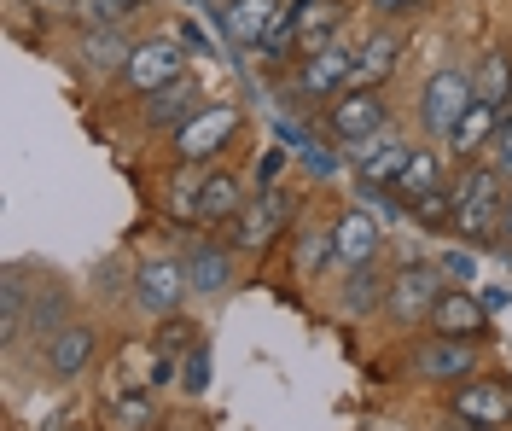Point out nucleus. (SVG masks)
Returning a JSON list of instances; mask_svg holds the SVG:
<instances>
[{
    "instance_id": "obj_33",
    "label": "nucleus",
    "mask_w": 512,
    "mask_h": 431,
    "mask_svg": "<svg viewBox=\"0 0 512 431\" xmlns=\"http://www.w3.org/2000/svg\"><path fill=\"white\" fill-rule=\"evenodd\" d=\"M280 169H286V146H274V152H262V164H256V175H262V181H274Z\"/></svg>"
},
{
    "instance_id": "obj_4",
    "label": "nucleus",
    "mask_w": 512,
    "mask_h": 431,
    "mask_svg": "<svg viewBox=\"0 0 512 431\" xmlns=\"http://www.w3.org/2000/svg\"><path fill=\"white\" fill-rule=\"evenodd\" d=\"M472 105H478L472 76H466V70H437V76H431V88H425V129L448 140V134H454V123H460Z\"/></svg>"
},
{
    "instance_id": "obj_19",
    "label": "nucleus",
    "mask_w": 512,
    "mask_h": 431,
    "mask_svg": "<svg viewBox=\"0 0 512 431\" xmlns=\"http://www.w3.org/2000/svg\"><path fill=\"white\" fill-rule=\"evenodd\" d=\"M198 111H204V105H198V88H187V82H175V88H163V94H146V123H158V129H181Z\"/></svg>"
},
{
    "instance_id": "obj_27",
    "label": "nucleus",
    "mask_w": 512,
    "mask_h": 431,
    "mask_svg": "<svg viewBox=\"0 0 512 431\" xmlns=\"http://www.w3.org/2000/svg\"><path fill=\"white\" fill-rule=\"evenodd\" d=\"M181 391H187V397H204V391H210V350H204V344H192V356H187V379H181Z\"/></svg>"
},
{
    "instance_id": "obj_23",
    "label": "nucleus",
    "mask_w": 512,
    "mask_h": 431,
    "mask_svg": "<svg viewBox=\"0 0 512 431\" xmlns=\"http://www.w3.org/2000/svg\"><path fill=\"white\" fill-rule=\"evenodd\" d=\"M472 88H478L483 105H501V111H507V94H512V65H507V53H483V65H478V76H472Z\"/></svg>"
},
{
    "instance_id": "obj_25",
    "label": "nucleus",
    "mask_w": 512,
    "mask_h": 431,
    "mask_svg": "<svg viewBox=\"0 0 512 431\" xmlns=\"http://www.w3.org/2000/svg\"><path fill=\"white\" fill-rule=\"evenodd\" d=\"M454 187H437V193H425V199H414L408 204V210H414L419 222H431V228H437V222H454Z\"/></svg>"
},
{
    "instance_id": "obj_10",
    "label": "nucleus",
    "mask_w": 512,
    "mask_h": 431,
    "mask_svg": "<svg viewBox=\"0 0 512 431\" xmlns=\"http://www.w3.org/2000/svg\"><path fill=\"white\" fill-rule=\"evenodd\" d=\"M355 164H361V187H396V175H402V164L414 158L402 140H390V134H373V140H355L350 146Z\"/></svg>"
},
{
    "instance_id": "obj_24",
    "label": "nucleus",
    "mask_w": 512,
    "mask_h": 431,
    "mask_svg": "<svg viewBox=\"0 0 512 431\" xmlns=\"http://www.w3.org/2000/svg\"><path fill=\"white\" fill-rule=\"evenodd\" d=\"M128 53H134V47L117 35V24H105V30L88 35V59H94V65H128Z\"/></svg>"
},
{
    "instance_id": "obj_15",
    "label": "nucleus",
    "mask_w": 512,
    "mask_h": 431,
    "mask_svg": "<svg viewBox=\"0 0 512 431\" xmlns=\"http://www.w3.org/2000/svg\"><path fill=\"white\" fill-rule=\"evenodd\" d=\"M280 216H286V199H256V204H245L239 216H233V245L239 251H262L268 239H274V228H280Z\"/></svg>"
},
{
    "instance_id": "obj_38",
    "label": "nucleus",
    "mask_w": 512,
    "mask_h": 431,
    "mask_svg": "<svg viewBox=\"0 0 512 431\" xmlns=\"http://www.w3.org/2000/svg\"><path fill=\"white\" fill-rule=\"evenodd\" d=\"M128 6H152V0H128Z\"/></svg>"
},
{
    "instance_id": "obj_11",
    "label": "nucleus",
    "mask_w": 512,
    "mask_h": 431,
    "mask_svg": "<svg viewBox=\"0 0 512 431\" xmlns=\"http://www.w3.org/2000/svg\"><path fill=\"white\" fill-rule=\"evenodd\" d=\"M379 239H384V228H379L373 210H350V216L332 228V245H338V263L344 268H367L379 257Z\"/></svg>"
},
{
    "instance_id": "obj_18",
    "label": "nucleus",
    "mask_w": 512,
    "mask_h": 431,
    "mask_svg": "<svg viewBox=\"0 0 512 431\" xmlns=\"http://www.w3.org/2000/svg\"><path fill=\"white\" fill-rule=\"evenodd\" d=\"M280 18V0H233L227 6V18H222V30L239 41V47H256L262 41V30Z\"/></svg>"
},
{
    "instance_id": "obj_9",
    "label": "nucleus",
    "mask_w": 512,
    "mask_h": 431,
    "mask_svg": "<svg viewBox=\"0 0 512 431\" xmlns=\"http://www.w3.org/2000/svg\"><path fill=\"white\" fill-rule=\"evenodd\" d=\"M192 286H187V263H146L140 274H134V303L140 309H152V315H169L175 303L187 298Z\"/></svg>"
},
{
    "instance_id": "obj_8",
    "label": "nucleus",
    "mask_w": 512,
    "mask_h": 431,
    "mask_svg": "<svg viewBox=\"0 0 512 431\" xmlns=\"http://www.w3.org/2000/svg\"><path fill=\"white\" fill-rule=\"evenodd\" d=\"M350 76H355V53L350 47H315L309 59H303V70H297V94H344L350 88Z\"/></svg>"
},
{
    "instance_id": "obj_17",
    "label": "nucleus",
    "mask_w": 512,
    "mask_h": 431,
    "mask_svg": "<svg viewBox=\"0 0 512 431\" xmlns=\"http://www.w3.org/2000/svg\"><path fill=\"white\" fill-rule=\"evenodd\" d=\"M501 123H507V117H501V105H483V100H478L472 111H466V117H460V123H454L448 146H454L460 158H472V152H483V146L501 134Z\"/></svg>"
},
{
    "instance_id": "obj_29",
    "label": "nucleus",
    "mask_w": 512,
    "mask_h": 431,
    "mask_svg": "<svg viewBox=\"0 0 512 431\" xmlns=\"http://www.w3.org/2000/svg\"><path fill=\"white\" fill-rule=\"evenodd\" d=\"M123 12H134L128 0H82V18H88V24H99V30H105V24H117Z\"/></svg>"
},
{
    "instance_id": "obj_14",
    "label": "nucleus",
    "mask_w": 512,
    "mask_h": 431,
    "mask_svg": "<svg viewBox=\"0 0 512 431\" xmlns=\"http://www.w3.org/2000/svg\"><path fill=\"white\" fill-rule=\"evenodd\" d=\"M88 362H94V327L64 321V327L47 338V373H53V379H76Z\"/></svg>"
},
{
    "instance_id": "obj_39",
    "label": "nucleus",
    "mask_w": 512,
    "mask_h": 431,
    "mask_svg": "<svg viewBox=\"0 0 512 431\" xmlns=\"http://www.w3.org/2000/svg\"><path fill=\"white\" fill-rule=\"evenodd\" d=\"M466 431H478V426H466Z\"/></svg>"
},
{
    "instance_id": "obj_36",
    "label": "nucleus",
    "mask_w": 512,
    "mask_h": 431,
    "mask_svg": "<svg viewBox=\"0 0 512 431\" xmlns=\"http://www.w3.org/2000/svg\"><path fill=\"white\" fill-rule=\"evenodd\" d=\"M373 6H379L384 18H402V12H414L419 0H373Z\"/></svg>"
},
{
    "instance_id": "obj_16",
    "label": "nucleus",
    "mask_w": 512,
    "mask_h": 431,
    "mask_svg": "<svg viewBox=\"0 0 512 431\" xmlns=\"http://www.w3.org/2000/svg\"><path fill=\"white\" fill-rule=\"evenodd\" d=\"M227 280H233V257L216 251V245H192L187 251V286L192 292H198V298H216V292H227Z\"/></svg>"
},
{
    "instance_id": "obj_32",
    "label": "nucleus",
    "mask_w": 512,
    "mask_h": 431,
    "mask_svg": "<svg viewBox=\"0 0 512 431\" xmlns=\"http://www.w3.org/2000/svg\"><path fill=\"white\" fill-rule=\"evenodd\" d=\"M303 164L315 169V175H332V169H338V158H332V152H320V146H303Z\"/></svg>"
},
{
    "instance_id": "obj_28",
    "label": "nucleus",
    "mask_w": 512,
    "mask_h": 431,
    "mask_svg": "<svg viewBox=\"0 0 512 431\" xmlns=\"http://www.w3.org/2000/svg\"><path fill=\"white\" fill-rule=\"evenodd\" d=\"M379 292H384L379 274H373V268H355V286H350V298H344V303H350V309H373Z\"/></svg>"
},
{
    "instance_id": "obj_22",
    "label": "nucleus",
    "mask_w": 512,
    "mask_h": 431,
    "mask_svg": "<svg viewBox=\"0 0 512 431\" xmlns=\"http://www.w3.org/2000/svg\"><path fill=\"white\" fill-rule=\"evenodd\" d=\"M390 65H396V35H373L361 53H355V76L350 88H373L379 76H390Z\"/></svg>"
},
{
    "instance_id": "obj_2",
    "label": "nucleus",
    "mask_w": 512,
    "mask_h": 431,
    "mask_svg": "<svg viewBox=\"0 0 512 431\" xmlns=\"http://www.w3.org/2000/svg\"><path fill=\"white\" fill-rule=\"evenodd\" d=\"M443 268L431 263H408L396 280H390V292H384V309H390V321L396 327H414V321H431V309L443 298Z\"/></svg>"
},
{
    "instance_id": "obj_1",
    "label": "nucleus",
    "mask_w": 512,
    "mask_h": 431,
    "mask_svg": "<svg viewBox=\"0 0 512 431\" xmlns=\"http://www.w3.org/2000/svg\"><path fill=\"white\" fill-rule=\"evenodd\" d=\"M454 233L483 245L489 233H501V216H507V187H501V169H472L460 187H454Z\"/></svg>"
},
{
    "instance_id": "obj_31",
    "label": "nucleus",
    "mask_w": 512,
    "mask_h": 431,
    "mask_svg": "<svg viewBox=\"0 0 512 431\" xmlns=\"http://www.w3.org/2000/svg\"><path fill=\"white\" fill-rule=\"evenodd\" d=\"M495 169H501V175H512V117L501 123V134H495Z\"/></svg>"
},
{
    "instance_id": "obj_3",
    "label": "nucleus",
    "mask_w": 512,
    "mask_h": 431,
    "mask_svg": "<svg viewBox=\"0 0 512 431\" xmlns=\"http://www.w3.org/2000/svg\"><path fill=\"white\" fill-rule=\"evenodd\" d=\"M233 134H239V105H204L198 117H187V123L175 129V152H181L187 164H204V158L222 152Z\"/></svg>"
},
{
    "instance_id": "obj_5",
    "label": "nucleus",
    "mask_w": 512,
    "mask_h": 431,
    "mask_svg": "<svg viewBox=\"0 0 512 431\" xmlns=\"http://www.w3.org/2000/svg\"><path fill=\"white\" fill-rule=\"evenodd\" d=\"M123 76H128L134 94H163V88H175V82H181V47L163 41V35L158 41H134Z\"/></svg>"
},
{
    "instance_id": "obj_30",
    "label": "nucleus",
    "mask_w": 512,
    "mask_h": 431,
    "mask_svg": "<svg viewBox=\"0 0 512 431\" xmlns=\"http://www.w3.org/2000/svg\"><path fill=\"white\" fill-rule=\"evenodd\" d=\"M443 274H454V280L466 286V280H478V257H472V251H448V257H443Z\"/></svg>"
},
{
    "instance_id": "obj_12",
    "label": "nucleus",
    "mask_w": 512,
    "mask_h": 431,
    "mask_svg": "<svg viewBox=\"0 0 512 431\" xmlns=\"http://www.w3.org/2000/svg\"><path fill=\"white\" fill-rule=\"evenodd\" d=\"M483 321H489V309H483L466 286L443 292V298H437V309H431V332H437V338H478Z\"/></svg>"
},
{
    "instance_id": "obj_34",
    "label": "nucleus",
    "mask_w": 512,
    "mask_h": 431,
    "mask_svg": "<svg viewBox=\"0 0 512 431\" xmlns=\"http://www.w3.org/2000/svg\"><path fill=\"white\" fill-rule=\"evenodd\" d=\"M175 344H192V321H175L163 332V356H175Z\"/></svg>"
},
{
    "instance_id": "obj_35",
    "label": "nucleus",
    "mask_w": 512,
    "mask_h": 431,
    "mask_svg": "<svg viewBox=\"0 0 512 431\" xmlns=\"http://www.w3.org/2000/svg\"><path fill=\"white\" fill-rule=\"evenodd\" d=\"M478 303L489 309V315H495V309H507V303H512V292H507V286H483V292H478Z\"/></svg>"
},
{
    "instance_id": "obj_37",
    "label": "nucleus",
    "mask_w": 512,
    "mask_h": 431,
    "mask_svg": "<svg viewBox=\"0 0 512 431\" xmlns=\"http://www.w3.org/2000/svg\"><path fill=\"white\" fill-rule=\"evenodd\" d=\"M501 239L512 245V187H507V216H501Z\"/></svg>"
},
{
    "instance_id": "obj_21",
    "label": "nucleus",
    "mask_w": 512,
    "mask_h": 431,
    "mask_svg": "<svg viewBox=\"0 0 512 431\" xmlns=\"http://www.w3.org/2000/svg\"><path fill=\"white\" fill-rule=\"evenodd\" d=\"M437 187H443L437 158H431V152H414V158L402 164V175H396V187H390V193H396L402 204H414V199H425V193H437Z\"/></svg>"
},
{
    "instance_id": "obj_6",
    "label": "nucleus",
    "mask_w": 512,
    "mask_h": 431,
    "mask_svg": "<svg viewBox=\"0 0 512 431\" xmlns=\"http://www.w3.org/2000/svg\"><path fill=\"white\" fill-rule=\"evenodd\" d=\"M454 420H466V426H478V431H507L512 391L507 385H489V379H466L454 391Z\"/></svg>"
},
{
    "instance_id": "obj_20",
    "label": "nucleus",
    "mask_w": 512,
    "mask_h": 431,
    "mask_svg": "<svg viewBox=\"0 0 512 431\" xmlns=\"http://www.w3.org/2000/svg\"><path fill=\"white\" fill-rule=\"evenodd\" d=\"M239 210H245V187L233 175H210L198 193V222H233Z\"/></svg>"
},
{
    "instance_id": "obj_7",
    "label": "nucleus",
    "mask_w": 512,
    "mask_h": 431,
    "mask_svg": "<svg viewBox=\"0 0 512 431\" xmlns=\"http://www.w3.org/2000/svg\"><path fill=\"white\" fill-rule=\"evenodd\" d=\"M332 134L338 140H373V134H384V100L373 94V88H344L338 94V105H332Z\"/></svg>"
},
{
    "instance_id": "obj_26",
    "label": "nucleus",
    "mask_w": 512,
    "mask_h": 431,
    "mask_svg": "<svg viewBox=\"0 0 512 431\" xmlns=\"http://www.w3.org/2000/svg\"><path fill=\"white\" fill-rule=\"evenodd\" d=\"M111 426L117 431H146L152 426V402L146 397H123L117 408H111Z\"/></svg>"
},
{
    "instance_id": "obj_13",
    "label": "nucleus",
    "mask_w": 512,
    "mask_h": 431,
    "mask_svg": "<svg viewBox=\"0 0 512 431\" xmlns=\"http://www.w3.org/2000/svg\"><path fill=\"white\" fill-rule=\"evenodd\" d=\"M414 373L419 379H466V373H478V350H472V338H437L414 356Z\"/></svg>"
}]
</instances>
